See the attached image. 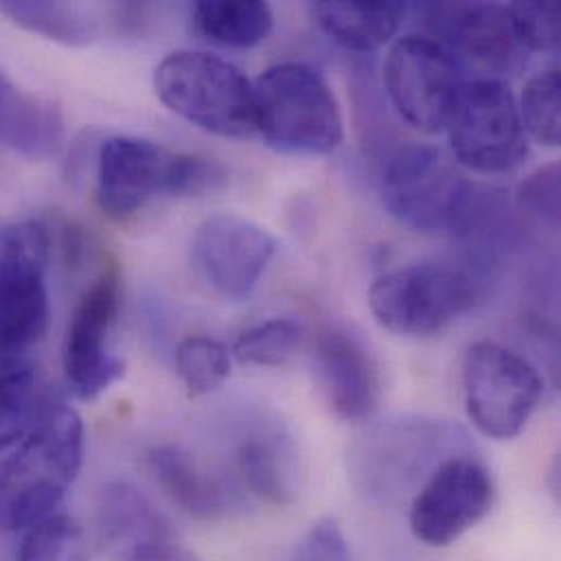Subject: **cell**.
<instances>
[{
	"label": "cell",
	"mask_w": 561,
	"mask_h": 561,
	"mask_svg": "<svg viewBox=\"0 0 561 561\" xmlns=\"http://www.w3.org/2000/svg\"><path fill=\"white\" fill-rule=\"evenodd\" d=\"M276 252V239L239 215L208 217L191 243L199 278L230 301H243L256 290Z\"/></svg>",
	"instance_id": "obj_14"
},
{
	"label": "cell",
	"mask_w": 561,
	"mask_h": 561,
	"mask_svg": "<svg viewBox=\"0 0 561 561\" xmlns=\"http://www.w3.org/2000/svg\"><path fill=\"white\" fill-rule=\"evenodd\" d=\"M0 15L28 33L66 46H85L94 37V22L90 15L64 2H35V0H2Z\"/></svg>",
	"instance_id": "obj_23"
},
{
	"label": "cell",
	"mask_w": 561,
	"mask_h": 561,
	"mask_svg": "<svg viewBox=\"0 0 561 561\" xmlns=\"http://www.w3.org/2000/svg\"><path fill=\"white\" fill-rule=\"evenodd\" d=\"M256 131L290 156H328L343 142L341 105L323 75L306 64H278L254 83Z\"/></svg>",
	"instance_id": "obj_3"
},
{
	"label": "cell",
	"mask_w": 561,
	"mask_h": 561,
	"mask_svg": "<svg viewBox=\"0 0 561 561\" xmlns=\"http://www.w3.org/2000/svg\"><path fill=\"white\" fill-rule=\"evenodd\" d=\"M15 561H88L83 531L57 512L26 529Z\"/></svg>",
	"instance_id": "obj_28"
},
{
	"label": "cell",
	"mask_w": 561,
	"mask_h": 561,
	"mask_svg": "<svg viewBox=\"0 0 561 561\" xmlns=\"http://www.w3.org/2000/svg\"><path fill=\"white\" fill-rule=\"evenodd\" d=\"M518 206L523 213L558 228L560 224V164H547L529 175L518 188Z\"/></svg>",
	"instance_id": "obj_30"
},
{
	"label": "cell",
	"mask_w": 561,
	"mask_h": 561,
	"mask_svg": "<svg viewBox=\"0 0 561 561\" xmlns=\"http://www.w3.org/2000/svg\"><path fill=\"white\" fill-rule=\"evenodd\" d=\"M290 561H354L347 540L334 520H319L295 547Z\"/></svg>",
	"instance_id": "obj_32"
},
{
	"label": "cell",
	"mask_w": 561,
	"mask_h": 561,
	"mask_svg": "<svg viewBox=\"0 0 561 561\" xmlns=\"http://www.w3.org/2000/svg\"><path fill=\"white\" fill-rule=\"evenodd\" d=\"M494 483L488 468L468 455L442 463L415 492L409 512L413 536L428 547H448L492 510Z\"/></svg>",
	"instance_id": "obj_13"
},
{
	"label": "cell",
	"mask_w": 561,
	"mask_h": 561,
	"mask_svg": "<svg viewBox=\"0 0 561 561\" xmlns=\"http://www.w3.org/2000/svg\"><path fill=\"white\" fill-rule=\"evenodd\" d=\"M466 433L444 420L398 417L369 428L354 446L350 463L358 490L376 501H393L424 481L448 459L468 455Z\"/></svg>",
	"instance_id": "obj_4"
},
{
	"label": "cell",
	"mask_w": 561,
	"mask_h": 561,
	"mask_svg": "<svg viewBox=\"0 0 561 561\" xmlns=\"http://www.w3.org/2000/svg\"><path fill=\"white\" fill-rule=\"evenodd\" d=\"M99 531L118 560L134 561L173 545L169 520L131 483H110L99 499Z\"/></svg>",
	"instance_id": "obj_17"
},
{
	"label": "cell",
	"mask_w": 561,
	"mask_h": 561,
	"mask_svg": "<svg viewBox=\"0 0 561 561\" xmlns=\"http://www.w3.org/2000/svg\"><path fill=\"white\" fill-rule=\"evenodd\" d=\"M118 304L121 272L116 263H107L79 297L64 336L61 363L79 398L101 396L125 374L123 358L110 347Z\"/></svg>",
	"instance_id": "obj_12"
},
{
	"label": "cell",
	"mask_w": 561,
	"mask_h": 561,
	"mask_svg": "<svg viewBox=\"0 0 561 561\" xmlns=\"http://www.w3.org/2000/svg\"><path fill=\"white\" fill-rule=\"evenodd\" d=\"M380 195L393 219L422 234L468 237L483 219V193L433 145L400 147L385 164Z\"/></svg>",
	"instance_id": "obj_2"
},
{
	"label": "cell",
	"mask_w": 561,
	"mask_h": 561,
	"mask_svg": "<svg viewBox=\"0 0 561 561\" xmlns=\"http://www.w3.org/2000/svg\"><path fill=\"white\" fill-rule=\"evenodd\" d=\"M446 131L457 164L481 175L512 173L529 153L518 101L505 81H463Z\"/></svg>",
	"instance_id": "obj_8"
},
{
	"label": "cell",
	"mask_w": 561,
	"mask_h": 561,
	"mask_svg": "<svg viewBox=\"0 0 561 561\" xmlns=\"http://www.w3.org/2000/svg\"><path fill=\"white\" fill-rule=\"evenodd\" d=\"M195 31L213 44L252 48L267 39L274 28V11L267 2L204 0L193 7Z\"/></svg>",
	"instance_id": "obj_22"
},
{
	"label": "cell",
	"mask_w": 561,
	"mask_h": 561,
	"mask_svg": "<svg viewBox=\"0 0 561 561\" xmlns=\"http://www.w3.org/2000/svg\"><path fill=\"white\" fill-rule=\"evenodd\" d=\"M382 81L393 110L424 134L446 129L463 83L455 59L428 35H404L387 53Z\"/></svg>",
	"instance_id": "obj_11"
},
{
	"label": "cell",
	"mask_w": 561,
	"mask_h": 561,
	"mask_svg": "<svg viewBox=\"0 0 561 561\" xmlns=\"http://www.w3.org/2000/svg\"><path fill=\"white\" fill-rule=\"evenodd\" d=\"M304 339L299 321L290 317H274L245 330L237 345L234 356L245 365L282 367L299 350Z\"/></svg>",
	"instance_id": "obj_27"
},
{
	"label": "cell",
	"mask_w": 561,
	"mask_h": 561,
	"mask_svg": "<svg viewBox=\"0 0 561 561\" xmlns=\"http://www.w3.org/2000/svg\"><path fill=\"white\" fill-rule=\"evenodd\" d=\"M160 101L191 125L224 138L256 131L254 83L228 59L199 50H178L153 75Z\"/></svg>",
	"instance_id": "obj_5"
},
{
	"label": "cell",
	"mask_w": 561,
	"mask_h": 561,
	"mask_svg": "<svg viewBox=\"0 0 561 561\" xmlns=\"http://www.w3.org/2000/svg\"><path fill=\"white\" fill-rule=\"evenodd\" d=\"M46 400L37 380L24 365L0 369V455L11 450L37 422Z\"/></svg>",
	"instance_id": "obj_24"
},
{
	"label": "cell",
	"mask_w": 561,
	"mask_h": 561,
	"mask_svg": "<svg viewBox=\"0 0 561 561\" xmlns=\"http://www.w3.org/2000/svg\"><path fill=\"white\" fill-rule=\"evenodd\" d=\"M134 561H195L188 553H184L182 549H178V545H169V547H162V549H156L142 558Z\"/></svg>",
	"instance_id": "obj_33"
},
{
	"label": "cell",
	"mask_w": 561,
	"mask_h": 561,
	"mask_svg": "<svg viewBox=\"0 0 561 561\" xmlns=\"http://www.w3.org/2000/svg\"><path fill=\"white\" fill-rule=\"evenodd\" d=\"M407 15L396 0H321L312 4L319 28L339 46L354 53H374L391 42Z\"/></svg>",
	"instance_id": "obj_21"
},
{
	"label": "cell",
	"mask_w": 561,
	"mask_h": 561,
	"mask_svg": "<svg viewBox=\"0 0 561 561\" xmlns=\"http://www.w3.org/2000/svg\"><path fill=\"white\" fill-rule=\"evenodd\" d=\"M83 422L46 400L37 422L0 459V529L26 531L57 514L83 466Z\"/></svg>",
	"instance_id": "obj_1"
},
{
	"label": "cell",
	"mask_w": 561,
	"mask_h": 561,
	"mask_svg": "<svg viewBox=\"0 0 561 561\" xmlns=\"http://www.w3.org/2000/svg\"><path fill=\"white\" fill-rule=\"evenodd\" d=\"M171 153L160 145L136 138H107L96 164V204L112 221L136 217L153 197L164 195Z\"/></svg>",
	"instance_id": "obj_16"
},
{
	"label": "cell",
	"mask_w": 561,
	"mask_h": 561,
	"mask_svg": "<svg viewBox=\"0 0 561 561\" xmlns=\"http://www.w3.org/2000/svg\"><path fill=\"white\" fill-rule=\"evenodd\" d=\"M481 288L461 270L444 265H409L380 276L369 288L374 319L400 336L439 334L470 312Z\"/></svg>",
	"instance_id": "obj_10"
},
{
	"label": "cell",
	"mask_w": 561,
	"mask_h": 561,
	"mask_svg": "<svg viewBox=\"0 0 561 561\" xmlns=\"http://www.w3.org/2000/svg\"><path fill=\"white\" fill-rule=\"evenodd\" d=\"M61 110L48 99L15 88L0 72V147L28 160H48L61 151Z\"/></svg>",
	"instance_id": "obj_19"
},
{
	"label": "cell",
	"mask_w": 561,
	"mask_h": 561,
	"mask_svg": "<svg viewBox=\"0 0 561 561\" xmlns=\"http://www.w3.org/2000/svg\"><path fill=\"white\" fill-rule=\"evenodd\" d=\"M232 367L228 345L210 336H188L175 350V369L191 396H204L219 389Z\"/></svg>",
	"instance_id": "obj_26"
},
{
	"label": "cell",
	"mask_w": 561,
	"mask_h": 561,
	"mask_svg": "<svg viewBox=\"0 0 561 561\" xmlns=\"http://www.w3.org/2000/svg\"><path fill=\"white\" fill-rule=\"evenodd\" d=\"M149 466L164 494L195 518L215 520L234 505L237 490L202 468L178 446H158L149 453Z\"/></svg>",
	"instance_id": "obj_20"
},
{
	"label": "cell",
	"mask_w": 561,
	"mask_h": 561,
	"mask_svg": "<svg viewBox=\"0 0 561 561\" xmlns=\"http://www.w3.org/2000/svg\"><path fill=\"white\" fill-rule=\"evenodd\" d=\"M435 39L459 66L474 70V79L520 75L531 57V46L512 4L501 2H428L420 7Z\"/></svg>",
	"instance_id": "obj_7"
},
{
	"label": "cell",
	"mask_w": 561,
	"mask_h": 561,
	"mask_svg": "<svg viewBox=\"0 0 561 561\" xmlns=\"http://www.w3.org/2000/svg\"><path fill=\"white\" fill-rule=\"evenodd\" d=\"M234 483L239 492L270 505H288L297 494V453L278 426L250 431L234 453Z\"/></svg>",
	"instance_id": "obj_18"
},
{
	"label": "cell",
	"mask_w": 561,
	"mask_h": 561,
	"mask_svg": "<svg viewBox=\"0 0 561 561\" xmlns=\"http://www.w3.org/2000/svg\"><path fill=\"white\" fill-rule=\"evenodd\" d=\"M531 50H558L561 42V7L556 0L512 4Z\"/></svg>",
	"instance_id": "obj_31"
},
{
	"label": "cell",
	"mask_w": 561,
	"mask_h": 561,
	"mask_svg": "<svg viewBox=\"0 0 561 561\" xmlns=\"http://www.w3.org/2000/svg\"><path fill=\"white\" fill-rule=\"evenodd\" d=\"M50 232L39 221L0 228V369L20 367L50 323Z\"/></svg>",
	"instance_id": "obj_6"
},
{
	"label": "cell",
	"mask_w": 561,
	"mask_h": 561,
	"mask_svg": "<svg viewBox=\"0 0 561 561\" xmlns=\"http://www.w3.org/2000/svg\"><path fill=\"white\" fill-rule=\"evenodd\" d=\"M463 393L472 424L492 439L518 437L542 402L545 380L518 352L477 341L463 356Z\"/></svg>",
	"instance_id": "obj_9"
},
{
	"label": "cell",
	"mask_w": 561,
	"mask_h": 561,
	"mask_svg": "<svg viewBox=\"0 0 561 561\" xmlns=\"http://www.w3.org/2000/svg\"><path fill=\"white\" fill-rule=\"evenodd\" d=\"M312 371L328 407L345 422H367L380 407V367L347 325H323L312 345Z\"/></svg>",
	"instance_id": "obj_15"
},
{
	"label": "cell",
	"mask_w": 561,
	"mask_h": 561,
	"mask_svg": "<svg viewBox=\"0 0 561 561\" xmlns=\"http://www.w3.org/2000/svg\"><path fill=\"white\" fill-rule=\"evenodd\" d=\"M228 184V173L221 164L178 153L169 158L164 175V195L169 197H204Z\"/></svg>",
	"instance_id": "obj_29"
},
{
	"label": "cell",
	"mask_w": 561,
	"mask_h": 561,
	"mask_svg": "<svg viewBox=\"0 0 561 561\" xmlns=\"http://www.w3.org/2000/svg\"><path fill=\"white\" fill-rule=\"evenodd\" d=\"M518 107L527 136L545 147H560L561 70L558 66L547 68L527 81Z\"/></svg>",
	"instance_id": "obj_25"
}]
</instances>
